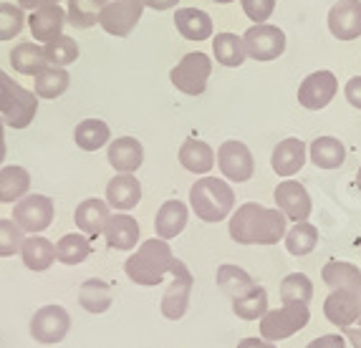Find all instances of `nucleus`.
Returning <instances> with one entry per match:
<instances>
[{
  "mask_svg": "<svg viewBox=\"0 0 361 348\" xmlns=\"http://www.w3.org/2000/svg\"><path fill=\"white\" fill-rule=\"evenodd\" d=\"M338 91V78L331 71H316L308 73L303 78V84L298 86V104L308 111H319V108L329 106L334 101Z\"/></svg>",
  "mask_w": 361,
  "mask_h": 348,
  "instance_id": "ddd939ff",
  "label": "nucleus"
},
{
  "mask_svg": "<svg viewBox=\"0 0 361 348\" xmlns=\"http://www.w3.org/2000/svg\"><path fill=\"white\" fill-rule=\"evenodd\" d=\"M68 328H71V316L63 306H43L30 318V336L46 346L63 341L68 336Z\"/></svg>",
  "mask_w": 361,
  "mask_h": 348,
  "instance_id": "9d476101",
  "label": "nucleus"
},
{
  "mask_svg": "<svg viewBox=\"0 0 361 348\" xmlns=\"http://www.w3.org/2000/svg\"><path fill=\"white\" fill-rule=\"evenodd\" d=\"M142 13H145L142 0H111L99 15V25L106 30L109 36L127 38L142 20Z\"/></svg>",
  "mask_w": 361,
  "mask_h": 348,
  "instance_id": "1a4fd4ad",
  "label": "nucleus"
},
{
  "mask_svg": "<svg viewBox=\"0 0 361 348\" xmlns=\"http://www.w3.org/2000/svg\"><path fill=\"white\" fill-rule=\"evenodd\" d=\"M306 348H346V336L329 333V336H321V338H316V341H311Z\"/></svg>",
  "mask_w": 361,
  "mask_h": 348,
  "instance_id": "a18cd8bd",
  "label": "nucleus"
},
{
  "mask_svg": "<svg viewBox=\"0 0 361 348\" xmlns=\"http://www.w3.org/2000/svg\"><path fill=\"white\" fill-rule=\"evenodd\" d=\"M212 54H215L217 63L228 68H238L245 63V43L238 33H217L212 38Z\"/></svg>",
  "mask_w": 361,
  "mask_h": 348,
  "instance_id": "2f4dec72",
  "label": "nucleus"
},
{
  "mask_svg": "<svg viewBox=\"0 0 361 348\" xmlns=\"http://www.w3.org/2000/svg\"><path fill=\"white\" fill-rule=\"evenodd\" d=\"M321 278L331 290H361V271L356 265L343 263V260L326 263Z\"/></svg>",
  "mask_w": 361,
  "mask_h": 348,
  "instance_id": "c756f323",
  "label": "nucleus"
},
{
  "mask_svg": "<svg viewBox=\"0 0 361 348\" xmlns=\"http://www.w3.org/2000/svg\"><path fill=\"white\" fill-rule=\"evenodd\" d=\"M142 3H145V8H152V11H172V8H177L180 0H142Z\"/></svg>",
  "mask_w": 361,
  "mask_h": 348,
  "instance_id": "de8ad7c7",
  "label": "nucleus"
},
{
  "mask_svg": "<svg viewBox=\"0 0 361 348\" xmlns=\"http://www.w3.org/2000/svg\"><path fill=\"white\" fill-rule=\"evenodd\" d=\"M106 159L116 174H134L145 162V147L134 137H119L109 142Z\"/></svg>",
  "mask_w": 361,
  "mask_h": 348,
  "instance_id": "f3484780",
  "label": "nucleus"
},
{
  "mask_svg": "<svg viewBox=\"0 0 361 348\" xmlns=\"http://www.w3.org/2000/svg\"><path fill=\"white\" fill-rule=\"evenodd\" d=\"M329 30L338 41L361 36V0H338L329 11Z\"/></svg>",
  "mask_w": 361,
  "mask_h": 348,
  "instance_id": "dca6fc26",
  "label": "nucleus"
},
{
  "mask_svg": "<svg viewBox=\"0 0 361 348\" xmlns=\"http://www.w3.org/2000/svg\"><path fill=\"white\" fill-rule=\"evenodd\" d=\"M30 189V174L23 167H0V202L16 204L28 194Z\"/></svg>",
  "mask_w": 361,
  "mask_h": 348,
  "instance_id": "c85d7f7f",
  "label": "nucleus"
},
{
  "mask_svg": "<svg viewBox=\"0 0 361 348\" xmlns=\"http://www.w3.org/2000/svg\"><path fill=\"white\" fill-rule=\"evenodd\" d=\"M212 3H217V6H228V3H233V0H212Z\"/></svg>",
  "mask_w": 361,
  "mask_h": 348,
  "instance_id": "5fc2aeb1",
  "label": "nucleus"
},
{
  "mask_svg": "<svg viewBox=\"0 0 361 348\" xmlns=\"http://www.w3.org/2000/svg\"><path fill=\"white\" fill-rule=\"evenodd\" d=\"M78 303L84 308L86 313L91 316H102L111 308L114 303V290L109 285L106 280L102 278H89V280L81 282V288H78Z\"/></svg>",
  "mask_w": 361,
  "mask_h": 348,
  "instance_id": "a878e982",
  "label": "nucleus"
},
{
  "mask_svg": "<svg viewBox=\"0 0 361 348\" xmlns=\"http://www.w3.org/2000/svg\"><path fill=\"white\" fill-rule=\"evenodd\" d=\"M359 325H361V318H359Z\"/></svg>",
  "mask_w": 361,
  "mask_h": 348,
  "instance_id": "6e6d98bb",
  "label": "nucleus"
},
{
  "mask_svg": "<svg viewBox=\"0 0 361 348\" xmlns=\"http://www.w3.org/2000/svg\"><path fill=\"white\" fill-rule=\"evenodd\" d=\"M247 58L253 61H276L286 51V33L278 25L258 23L250 25L243 36Z\"/></svg>",
  "mask_w": 361,
  "mask_h": 348,
  "instance_id": "6e6552de",
  "label": "nucleus"
},
{
  "mask_svg": "<svg viewBox=\"0 0 361 348\" xmlns=\"http://www.w3.org/2000/svg\"><path fill=\"white\" fill-rule=\"evenodd\" d=\"M233 313L243 321H258L268 313V290L263 285H255L247 293L233 298Z\"/></svg>",
  "mask_w": 361,
  "mask_h": 348,
  "instance_id": "c9c22d12",
  "label": "nucleus"
},
{
  "mask_svg": "<svg viewBox=\"0 0 361 348\" xmlns=\"http://www.w3.org/2000/svg\"><path fill=\"white\" fill-rule=\"evenodd\" d=\"M212 73V61L207 54H187L185 58L169 71V81L177 91L187 94V97H200L207 89V78Z\"/></svg>",
  "mask_w": 361,
  "mask_h": 348,
  "instance_id": "423d86ee",
  "label": "nucleus"
},
{
  "mask_svg": "<svg viewBox=\"0 0 361 348\" xmlns=\"http://www.w3.org/2000/svg\"><path fill=\"white\" fill-rule=\"evenodd\" d=\"M286 250L290 252V255H295V258H306V255H311L313 250H316V245H319V230L313 228L311 223H295L293 228L286 232Z\"/></svg>",
  "mask_w": 361,
  "mask_h": 348,
  "instance_id": "e433bc0d",
  "label": "nucleus"
},
{
  "mask_svg": "<svg viewBox=\"0 0 361 348\" xmlns=\"http://www.w3.org/2000/svg\"><path fill=\"white\" fill-rule=\"evenodd\" d=\"M288 217L258 202H245L230 215V237L238 245H276L288 232Z\"/></svg>",
  "mask_w": 361,
  "mask_h": 348,
  "instance_id": "f257e3e1",
  "label": "nucleus"
},
{
  "mask_svg": "<svg viewBox=\"0 0 361 348\" xmlns=\"http://www.w3.org/2000/svg\"><path fill=\"white\" fill-rule=\"evenodd\" d=\"M313 298V282L308 275L303 273H290V275L283 278L281 282V300L286 303H311Z\"/></svg>",
  "mask_w": 361,
  "mask_h": 348,
  "instance_id": "ea45409f",
  "label": "nucleus"
},
{
  "mask_svg": "<svg viewBox=\"0 0 361 348\" xmlns=\"http://www.w3.org/2000/svg\"><path fill=\"white\" fill-rule=\"evenodd\" d=\"M238 348H276V343L265 341V338H243Z\"/></svg>",
  "mask_w": 361,
  "mask_h": 348,
  "instance_id": "8fccbe9b",
  "label": "nucleus"
},
{
  "mask_svg": "<svg viewBox=\"0 0 361 348\" xmlns=\"http://www.w3.org/2000/svg\"><path fill=\"white\" fill-rule=\"evenodd\" d=\"M175 263L177 258L172 255V247L167 245V240L152 237L137 247V252L124 265V271L132 282L145 285V288H154L175 271Z\"/></svg>",
  "mask_w": 361,
  "mask_h": 348,
  "instance_id": "f03ea898",
  "label": "nucleus"
},
{
  "mask_svg": "<svg viewBox=\"0 0 361 348\" xmlns=\"http://www.w3.org/2000/svg\"><path fill=\"white\" fill-rule=\"evenodd\" d=\"M38 114L36 91L16 84L3 68H0V116L13 129H25Z\"/></svg>",
  "mask_w": 361,
  "mask_h": 348,
  "instance_id": "20e7f679",
  "label": "nucleus"
},
{
  "mask_svg": "<svg viewBox=\"0 0 361 348\" xmlns=\"http://www.w3.org/2000/svg\"><path fill=\"white\" fill-rule=\"evenodd\" d=\"M6 162V121L0 116V164Z\"/></svg>",
  "mask_w": 361,
  "mask_h": 348,
  "instance_id": "603ef678",
  "label": "nucleus"
},
{
  "mask_svg": "<svg viewBox=\"0 0 361 348\" xmlns=\"http://www.w3.org/2000/svg\"><path fill=\"white\" fill-rule=\"evenodd\" d=\"M109 217H111V207H109L106 199H84L78 204L76 212H73V223L86 237H99L104 235V228H106Z\"/></svg>",
  "mask_w": 361,
  "mask_h": 348,
  "instance_id": "a211bd4d",
  "label": "nucleus"
},
{
  "mask_svg": "<svg viewBox=\"0 0 361 348\" xmlns=\"http://www.w3.org/2000/svg\"><path fill=\"white\" fill-rule=\"evenodd\" d=\"M343 336L349 338L351 346H354V348H361V325H359V328H354V325L343 328Z\"/></svg>",
  "mask_w": 361,
  "mask_h": 348,
  "instance_id": "3c124183",
  "label": "nucleus"
},
{
  "mask_svg": "<svg viewBox=\"0 0 361 348\" xmlns=\"http://www.w3.org/2000/svg\"><path fill=\"white\" fill-rule=\"evenodd\" d=\"M308 159L319 169H338L346 162V147L336 137H319L308 147Z\"/></svg>",
  "mask_w": 361,
  "mask_h": 348,
  "instance_id": "cd10ccee",
  "label": "nucleus"
},
{
  "mask_svg": "<svg viewBox=\"0 0 361 348\" xmlns=\"http://www.w3.org/2000/svg\"><path fill=\"white\" fill-rule=\"evenodd\" d=\"M308 159V147L301 139H283L281 144L273 149L271 154V167L281 177H290V174L301 172L303 164Z\"/></svg>",
  "mask_w": 361,
  "mask_h": 348,
  "instance_id": "aec40b11",
  "label": "nucleus"
},
{
  "mask_svg": "<svg viewBox=\"0 0 361 348\" xmlns=\"http://www.w3.org/2000/svg\"><path fill=\"white\" fill-rule=\"evenodd\" d=\"M68 84H71V76H68L66 68L61 66H49L43 68L41 73H36V97L38 99H61L68 91Z\"/></svg>",
  "mask_w": 361,
  "mask_h": 348,
  "instance_id": "72a5a7b5",
  "label": "nucleus"
},
{
  "mask_svg": "<svg viewBox=\"0 0 361 348\" xmlns=\"http://www.w3.org/2000/svg\"><path fill=\"white\" fill-rule=\"evenodd\" d=\"M56 215V204L46 194H25L20 202H16V210H13V220L23 232L38 235L43 230H49L54 223Z\"/></svg>",
  "mask_w": 361,
  "mask_h": 348,
  "instance_id": "0eeeda50",
  "label": "nucleus"
},
{
  "mask_svg": "<svg viewBox=\"0 0 361 348\" xmlns=\"http://www.w3.org/2000/svg\"><path fill=\"white\" fill-rule=\"evenodd\" d=\"M63 25H66V11L56 3V6L38 8V11L30 13L28 28L33 33V38L41 43H49L54 38L63 36Z\"/></svg>",
  "mask_w": 361,
  "mask_h": 348,
  "instance_id": "6ab92c4d",
  "label": "nucleus"
},
{
  "mask_svg": "<svg viewBox=\"0 0 361 348\" xmlns=\"http://www.w3.org/2000/svg\"><path fill=\"white\" fill-rule=\"evenodd\" d=\"M46 58H49L51 66H61L66 68L71 66L73 61L78 58V43L71 36H59L54 41L46 43Z\"/></svg>",
  "mask_w": 361,
  "mask_h": 348,
  "instance_id": "a19ab883",
  "label": "nucleus"
},
{
  "mask_svg": "<svg viewBox=\"0 0 361 348\" xmlns=\"http://www.w3.org/2000/svg\"><path fill=\"white\" fill-rule=\"evenodd\" d=\"M139 235H142V230H139V223L132 215H111L106 228H104L106 245L111 250H121V252L134 250L139 242Z\"/></svg>",
  "mask_w": 361,
  "mask_h": 348,
  "instance_id": "412c9836",
  "label": "nucleus"
},
{
  "mask_svg": "<svg viewBox=\"0 0 361 348\" xmlns=\"http://www.w3.org/2000/svg\"><path fill=\"white\" fill-rule=\"evenodd\" d=\"M175 28L187 41H207V38H212V18L202 8H177Z\"/></svg>",
  "mask_w": 361,
  "mask_h": 348,
  "instance_id": "b1692460",
  "label": "nucleus"
},
{
  "mask_svg": "<svg viewBox=\"0 0 361 348\" xmlns=\"http://www.w3.org/2000/svg\"><path fill=\"white\" fill-rule=\"evenodd\" d=\"M61 0H18V6L23 11H38V8H46V6H56Z\"/></svg>",
  "mask_w": 361,
  "mask_h": 348,
  "instance_id": "09e8293b",
  "label": "nucleus"
},
{
  "mask_svg": "<svg viewBox=\"0 0 361 348\" xmlns=\"http://www.w3.org/2000/svg\"><path fill=\"white\" fill-rule=\"evenodd\" d=\"M23 230L16 225V220H0V258H13L23 247Z\"/></svg>",
  "mask_w": 361,
  "mask_h": 348,
  "instance_id": "37998d69",
  "label": "nucleus"
},
{
  "mask_svg": "<svg viewBox=\"0 0 361 348\" xmlns=\"http://www.w3.org/2000/svg\"><path fill=\"white\" fill-rule=\"evenodd\" d=\"M243 11L255 25L258 23H268V18L276 11V0H240Z\"/></svg>",
  "mask_w": 361,
  "mask_h": 348,
  "instance_id": "c03bdc74",
  "label": "nucleus"
},
{
  "mask_svg": "<svg viewBox=\"0 0 361 348\" xmlns=\"http://www.w3.org/2000/svg\"><path fill=\"white\" fill-rule=\"evenodd\" d=\"M109 6V0H68L66 20L73 28H91L99 23V15Z\"/></svg>",
  "mask_w": 361,
  "mask_h": 348,
  "instance_id": "58836bf2",
  "label": "nucleus"
},
{
  "mask_svg": "<svg viewBox=\"0 0 361 348\" xmlns=\"http://www.w3.org/2000/svg\"><path fill=\"white\" fill-rule=\"evenodd\" d=\"M73 142L84 151H97L111 142V129L102 119H84L73 129Z\"/></svg>",
  "mask_w": 361,
  "mask_h": 348,
  "instance_id": "473e14b6",
  "label": "nucleus"
},
{
  "mask_svg": "<svg viewBox=\"0 0 361 348\" xmlns=\"http://www.w3.org/2000/svg\"><path fill=\"white\" fill-rule=\"evenodd\" d=\"M20 258H23V265L33 273H43L49 271L56 260V245L41 235H30L23 240V247H20Z\"/></svg>",
  "mask_w": 361,
  "mask_h": 348,
  "instance_id": "bb28decb",
  "label": "nucleus"
},
{
  "mask_svg": "<svg viewBox=\"0 0 361 348\" xmlns=\"http://www.w3.org/2000/svg\"><path fill=\"white\" fill-rule=\"evenodd\" d=\"M324 316L338 328H349L361 318V290H331L324 303Z\"/></svg>",
  "mask_w": 361,
  "mask_h": 348,
  "instance_id": "2eb2a0df",
  "label": "nucleus"
},
{
  "mask_svg": "<svg viewBox=\"0 0 361 348\" xmlns=\"http://www.w3.org/2000/svg\"><path fill=\"white\" fill-rule=\"evenodd\" d=\"M356 187L361 189V167H359V172H356Z\"/></svg>",
  "mask_w": 361,
  "mask_h": 348,
  "instance_id": "864d4df0",
  "label": "nucleus"
},
{
  "mask_svg": "<svg viewBox=\"0 0 361 348\" xmlns=\"http://www.w3.org/2000/svg\"><path fill=\"white\" fill-rule=\"evenodd\" d=\"M25 25L23 8L13 3H0V41H13Z\"/></svg>",
  "mask_w": 361,
  "mask_h": 348,
  "instance_id": "79ce46f5",
  "label": "nucleus"
},
{
  "mask_svg": "<svg viewBox=\"0 0 361 348\" xmlns=\"http://www.w3.org/2000/svg\"><path fill=\"white\" fill-rule=\"evenodd\" d=\"M91 255V245L86 235H63L59 242H56V260L63 265H81L86 263Z\"/></svg>",
  "mask_w": 361,
  "mask_h": 348,
  "instance_id": "4c0bfd02",
  "label": "nucleus"
},
{
  "mask_svg": "<svg viewBox=\"0 0 361 348\" xmlns=\"http://www.w3.org/2000/svg\"><path fill=\"white\" fill-rule=\"evenodd\" d=\"M11 66L16 68V73H25V76H36L43 68H49V58L46 51L36 43H18L11 51Z\"/></svg>",
  "mask_w": 361,
  "mask_h": 348,
  "instance_id": "7c9ffc66",
  "label": "nucleus"
},
{
  "mask_svg": "<svg viewBox=\"0 0 361 348\" xmlns=\"http://www.w3.org/2000/svg\"><path fill=\"white\" fill-rule=\"evenodd\" d=\"M142 199V185L134 174H116L106 185V202L111 210H132Z\"/></svg>",
  "mask_w": 361,
  "mask_h": 348,
  "instance_id": "5701e85b",
  "label": "nucleus"
},
{
  "mask_svg": "<svg viewBox=\"0 0 361 348\" xmlns=\"http://www.w3.org/2000/svg\"><path fill=\"white\" fill-rule=\"evenodd\" d=\"M343 94H346V101L354 108H361V76L349 78V84L343 86Z\"/></svg>",
  "mask_w": 361,
  "mask_h": 348,
  "instance_id": "49530a36",
  "label": "nucleus"
},
{
  "mask_svg": "<svg viewBox=\"0 0 361 348\" xmlns=\"http://www.w3.org/2000/svg\"><path fill=\"white\" fill-rule=\"evenodd\" d=\"M217 167L225 174V180L243 185V182H247L255 174V159L243 142L228 139L217 149Z\"/></svg>",
  "mask_w": 361,
  "mask_h": 348,
  "instance_id": "9b49d317",
  "label": "nucleus"
},
{
  "mask_svg": "<svg viewBox=\"0 0 361 348\" xmlns=\"http://www.w3.org/2000/svg\"><path fill=\"white\" fill-rule=\"evenodd\" d=\"M215 280H217V288L223 290L225 295H230V300L238 298V295H243V293H247L250 288L258 285L253 278L247 275V271H243V268L230 265V263H225V265L217 268Z\"/></svg>",
  "mask_w": 361,
  "mask_h": 348,
  "instance_id": "f704fd0d",
  "label": "nucleus"
},
{
  "mask_svg": "<svg viewBox=\"0 0 361 348\" xmlns=\"http://www.w3.org/2000/svg\"><path fill=\"white\" fill-rule=\"evenodd\" d=\"M187 220H190V210L182 199H167V202L159 207L154 217V232L159 240H172L182 230L187 228Z\"/></svg>",
  "mask_w": 361,
  "mask_h": 348,
  "instance_id": "4be33fe9",
  "label": "nucleus"
},
{
  "mask_svg": "<svg viewBox=\"0 0 361 348\" xmlns=\"http://www.w3.org/2000/svg\"><path fill=\"white\" fill-rule=\"evenodd\" d=\"M190 207L202 223H223L233 215V187L225 180H217V177H200L190 187Z\"/></svg>",
  "mask_w": 361,
  "mask_h": 348,
  "instance_id": "7ed1b4c3",
  "label": "nucleus"
},
{
  "mask_svg": "<svg viewBox=\"0 0 361 348\" xmlns=\"http://www.w3.org/2000/svg\"><path fill=\"white\" fill-rule=\"evenodd\" d=\"M180 164L192 174H210L215 167V151L202 139L187 137L180 147Z\"/></svg>",
  "mask_w": 361,
  "mask_h": 348,
  "instance_id": "393cba45",
  "label": "nucleus"
},
{
  "mask_svg": "<svg viewBox=\"0 0 361 348\" xmlns=\"http://www.w3.org/2000/svg\"><path fill=\"white\" fill-rule=\"evenodd\" d=\"M308 321H311V311L306 303H286L283 308L268 311L260 318V338L271 343L286 341L301 328H306Z\"/></svg>",
  "mask_w": 361,
  "mask_h": 348,
  "instance_id": "39448f33",
  "label": "nucleus"
},
{
  "mask_svg": "<svg viewBox=\"0 0 361 348\" xmlns=\"http://www.w3.org/2000/svg\"><path fill=\"white\" fill-rule=\"evenodd\" d=\"M192 273L182 260L175 263L172 271V282H169L167 293L162 295V316L167 321L185 318L187 306H190V295H192Z\"/></svg>",
  "mask_w": 361,
  "mask_h": 348,
  "instance_id": "f8f14e48",
  "label": "nucleus"
},
{
  "mask_svg": "<svg viewBox=\"0 0 361 348\" xmlns=\"http://www.w3.org/2000/svg\"><path fill=\"white\" fill-rule=\"evenodd\" d=\"M273 197H276L278 210L283 212L288 220H293V223H306L308 217H311V210H313L311 194H308V189L301 182H295V180L281 182V185L276 187Z\"/></svg>",
  "mask_w": 361,
  "mask_h": 348,
  "instance_id": "4468645a",
  "label": "nucleus"
}]
</instances>
